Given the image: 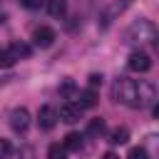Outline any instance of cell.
<instances>
[{
  "instance_id": "1",
  "label": "cell",
  "mask_w": 159,
  "mask_h": 159,
  "mask_svg": "<svg viewBox=\"0 0 159 159\" xmlns=\"http://www.w3.org/2000/svg\"><path fill=\"white\" fill-rule=\"evenodd\" d=\"M112 97H114V102H122L132 109H139V107H147L154 102V84L147 80L117 77L112 84Z\"/></svg>"
},
{
  "instance_id": "2",
  "label": "cell",
  "mask_w": 159,
  "mask_h": 159,
  "mask_svg": "<svg viewBox=\"0 0 159 159\" xmlns=\"http://www.w3.org/2000/svg\"><path fill=\"white\" fill-rule=\"evenodd\" d=\"M157 37V25L147 17H139L134 20L127 30H124V45H144V42H154Z\"/></svg>"
},
{
  "instance_id": "3",
  "label": "cell",
  "mask_w": 159,
  "mask_h": 159,
  "mask_svg": "<svg viewBox=\"0 0 159 159\" xmlns=\"http://www.w3.org/2000/svg\"><path fill=\"white\" fill-rule=\"evenodd\" d=\"M127 67H129L132 72H149V70H152V57H149V52L134 50V52L129 55V60H127Z\"/></svg>"
},
{
  "instance_id": "4",
  "label": "cell",
  "mask_w": 159,
  "mask_h": 159,
  "mask_svg": "<svg viewBox=\"0 0 159 159\" xmlns=\"http://www.w3.org/2000/svg\"><path fill=\"white\" fill-rule=\"evenodd\" d=\"M10 127H12V132L25 134L27 127H30V112H27L25 107H15V109L10 112Z\"/></svg>"
},
{
  "instance_id": "5",
  "label": "cell",
  "mask_w": 159,
  "mask_h": 159,
  "mask_svg": "<svg viewBox=\"0 0 159 159\" xmlns=\"http://www.w3.org/2000/svg\"><path fill=\"white\" fill-rule=\"evenodd\" d=\"M129 5H132V0H119V2H112V5L102 12V17H99V27H102V30H104V27H109V25H112V20H114L117 15H122Z\"/></svg>"
},
{
  "instance_id": "6",
  "label": "cell",
  "mask_w": 159,
  "mask_h": 159,
  "mask_svg": "<svg viewBox=\"0 0 159 159\" xmlns=\"http://www.w3.org/2000/svg\"><path fill=\"white\" fill-rule=\"evenodd\" d=\"M37 124H40L42 132H50V129L57 124V109L50 107V104L40 107V112H37Z\"/></svg>"
},
{
  "instance_id": "7",
  "label": "cell",
  "mask_w": 159,
  "mask_h": 159,
  "mask_svg": "<svg viewBox=\"0 0 159 159\" xmlns=\"http://www.w3.org/2000/svg\"><path fill=\"white\" fill-rule=\"evenodd\" d=\"M80 117H82V107L75 104V102H65V104L60 107V112H57V119H62V122H67V124L80 122Z\"/></svg>"
},
{
  "instance_id": "8",
  "label": "cell",
  "mask_w": 159,
  "mask_h": 159,
  "mask_svg": "<svg viewBox=\"0 0 159 159\" xmlns=\"http://www.w3.org/2000/svg\"><path fill=\"white\" fill-rule=\"evenodd\" d=\"M55 30L52 27H47V25H42V27H35V32H32V42L37 45V47H50L52 42H55Z\"/></svg>"
},
{
  "instance_id": "9",
  "label": "cell",
  "mask_w": 159,
  "mask_h": 159,
  "mask_svg": "<svg viewBox=\"0 0 159 159\" xmlns=\"http://www.w3.org/2000/svg\"><path fill=\"white\" fill-rule=\"evenodd\" d=\"M62 147H65V152H80L82 149V134L80 132H70L62 139Z\"/></svg>"
},
{
  "instance_id": "10",
  "label": "cell",
  "mask_w": 159,
  "mask_h": 159,
  "mask_svg": "<svg viewBox=\"0 0 159 159\" xmlns=\"http://www.w3.org/2000/svg\"><path fill=\"white\" fill-rule=\"evenodd\" d=\"M104 129H107V124H104L102 117H92L89 124H87V134H89V137H102Z\"/></svg>"
},
{
  "instance_id": "11",
  "label": "cell",
  "mask_w": 159,
  "mask_h": 159,
  "mask_svg": "<svg viewBox=\"0 0 159 159\" xmlns=\"http://www.w3.org/2000/svg\"><path fill=\"white\" fill-rule=\"evenodd\" d=\"M129 142V129L127 127H117L109 132V144H127Z\"/></svg>"
},
{
  "instance_id": "12",
  "label": "cell",
  "mask_w": 159,
  "mask_h": 159,
  "mask_svg": "<svg viewBox=\"0 0 159 159\" xmlns=\"http://www.w3.org/2000/svg\"><path fill=\"white\" fill-rule=\"evenodd\" d=\"M97 99H99V97H97V92H94V89H82V92H80V102H77V104L84 109V107H94V104H97Z\"/></svg>"
},
{
  "instance_id": "13",
  "label": "cell",
  "mask_w": 159,
  "mask_h": 159,
  "mask_svg": "<svg viewBox=\"0 0 159 159\" xmlns=\"http://www.w3.org/2000/svg\"><path fill=\"white\" fill-rule=\"evenodd\" d=\"M67 10V0H47V12L52 17H62Z\"/></svg>"
},
{
  "instance_id": "14",
  "label": "cell",
  "mask_w": 159,
  "mask_h": 159,
  "mask_svg": "<svg viewBox=\"0 0 159 159\" xmlns=\"http://www.w3.org/2000/svg\"><path fill=\"white\" fill-rule=\"evenodd\" d=\"M7 159H35V149L30 144H22L20 149H12Z\"/></svg>"
},
{
  "instance_id": "15",
  "label": "cell",
  "mask_w": 159,
  "mask_h": 159,
  "mask_svg": "<svg viewBox=\"0 0 159 159\" xmlns=\"http://www.w3.org/2000/svg\"><path fill=\"white\" fill-rule=\"evenodd\" d=\"M7 50L15 55V60H20V57H30V47H27L25 42H12Z\"/></svg>"
},
{
  "instance_id": "16",
  "label": "cell",
  "mask_w": 159,
  "mask_h": 159,
  "mask_svg": "<svg viewBox=\"0 0 159 159\" xmlns=\"http://www.w3.org/2000/svg\"><path fill=\"white\" fill-rule=\"evenodd\" d=\"M47 159H67V152L62 144H50L47 147Z\"/></svg>"
},
{
  "instance_id": "17",
  "label": "cell",
  "mask_w": 159,
  "mask_h": 159,
  "mask_svg": "<svg viewBox=\"0 0 159 159\" xmlns=\"http://www.w3.org/2000/svg\"><path fill=\"white\" fill-rule=\"evenodd\" d=\"M17 60H15V55L10 52V50H0V67H12Z\"/></svg>"
},
{
  "instance_id": "18",
  "label": "cell",
  "mask_w": 159,
  "mask_h": 159,
  "mask_svg": "<svg viewBox=\"0 0 159 159\" xmlns=\"http://www.w3.org/2000/svg\"><path fill=\"white\" fill-rule=\"evenodd\" d=\"M127 159H149V154H147L144 147H132L129 154H127Z\"/></svg>"
},
{
  "instance_id": "19",
  "label": "cell",
  "mask_w": 159,
  "mask_h": 159,
  "mask_svg": "<svg viewBox=\"0 0 159 159\" xmlns=\"http://www.w3.org/2000/svg\"><path fill=\"white\" fill-rule=\"evenodd\" d=\"M10 152H12V144H10L7 139H2V137H0V159H7V157H10Z\"/></svg>"
},
{
  "instance_id": "20",
  "label": "cell",
  "mask_w": 159,
  "mask_h": 159,
  "mask_svg": "<svg viewBox=\"0 0 159 159\" xmlns=\"http://www.w3.org/2000/svg\"><path fill=\"white\" fill-rule=\"evenodd\" d=\"M75 89H77V87H75V82H72V80H65V82H62V87H60V92H62L65 97H70Z\"/></svg>"
},
{
  "instance_id": "21",
  "label": "cell",
  "mask_w": 159,
  "mask_h": 159,
  "mask_svg": "<svg viewBox=\"0 0 159 159\" xmlns=\"http://www.w3.org/2000/svg\"><path fill=\"white\" fill-rule=\"evenodd\" d=\"M20 2H22L27 10H37V7H42V5H45V0H20Z\"/></svg>"
},
{
  "instance_id": "22",
  "label": "cell",
  "mask_w": 159,
  "mask_h": 159,
  "mask_svg": "<svg viewBox=\"0 0 159 159\" xmlns=\"http://www.w3.org/2000/svg\"><path fill=\"white\" fill-rule=\"evenodd\" d=\"M89 84H92V87H97V84H102V75H97V72H92V75H89Z\"/></svg>"
},
{
  "instance_id": "23",
  "label": "cell",
  "mask_w": 159,
  "mask_h": 159,
  "mask_svg": "<svg viewBox=\"0 0 159 159\" xmlns=\"http://www.w3.org/2000/svg\"><path fill=\"white\" fill-rule=\"evenodd\" d=\"M99 159H119V157H117V154H114V152H104V154H102V157H99Z\"/></svg>"
},
{
  "instance_id": "24",
  "label": "cell",
  "mask_w": 159,
  "mask_h": 159,
  "mask_svg": "<svg viewBox=\"0 0 159 159\" xmlns=\"http://www.w3.org/2000/svg\"><path fill=\"white\" fill-rule=\"evenodd\" d=\"M7 80H12V77H0V84H5Z\"/></svg>"
}]
</instances>
